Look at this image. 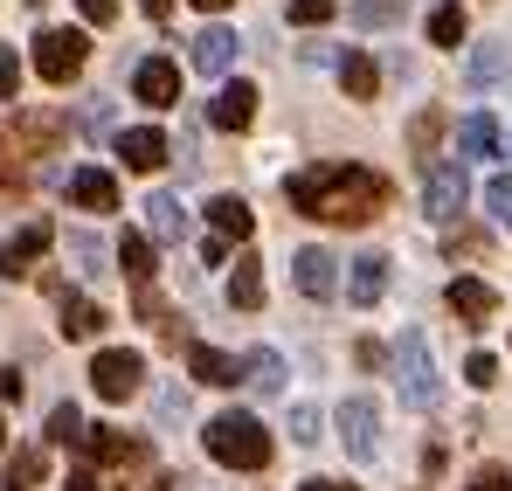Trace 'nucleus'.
I'll use <instances>...</instances> for the list:
<instances>
[{"label": "nucleus", "instance_id": "obj_39", "mask_svg": "<svg viewBox=\"0 0 512 491\" xmlns=\"http://www.w3.org/2000/svg\"><path fill=\"white\" fill-rule=\"evenodd\" d=\"M471 491H512V471L506 464H485V471L471 478Z\"/></svg>", "mask_w": 512, "mask_h": 491}, {"label": "nucleus", "instance_id": "obj_49", "mask_svg": "<svg viewBox=\"0 0 512 491\" xmlns=\"http://www.w3.org/2000/svg\"><path fill=\"white\" fill-rule=\"evenodd\" d=\"M28 7H42V0H28Z\"/></svg>", "mask_w": 512, "mask_h": 491}, {"label": "nucleus", "instance_id": "obj_26", "mask_svg": "<svg viewBox=\"0 0 512 491\" xmlns=\"http://www.w3.org/2000/svg\"><path fill=\"white\" fill-rule=\"evenodd\" d=\"M63 132H70V125H63L56 111H21V118H14V139H21V146H56Z\"/></svg>", "mask_w": 512, "mask_h": 491}, {"label": "nucleus", "instance_id": "obj_16", "mask_svg": "<svg viewBox=\"0 0 512 491\" xmlns=\"http://www.w3.org/2000/svg\"><path fill=\"white\" fill-rule=\"evenodd\" d=\"M70 201L90 208V215H104V208H118V180H111L104 166H77V173H70Z\"/></svg>", "mask_w": 512, "mask_h": 491}, {"label": "nucleus", "instance_id": "obj_8", "mask_svg": "<svg viewBox=\"0 0 512 491\" xmlns=\"http://www.w3.org/2000/svg\"><path fill=\"white\" fill-rule=\"evenodd\" d=\"M291 284H298L305 298H333V291H340V256H333V249H298V256H291Z\"/></svg>", "mask_w": 512, "mask_h": 491}, {"label": "nucleus", "instance_id": "obj_47", "mask_svg": "<svg viewBox=\"0 0 512 491\" xmlns=\"http://www.w3.org/2000/svg\"><path fill=\"white\" fill-rule=\"evenodd\" d=\"M194 7H201V14H222V7H229V0H194Z\"/></svg>", "mask_w": 512, "mask_h": 491}, {"label": "nucleus", "instance_id": "obj_43", "mask_svg": "<svg viewBox=\"0 0 512 491\" xmlns=\"http://www.w3.org/2000/svg\"><path fill=\"white\" fill-rule=\"evenodd\" d=\"M70 491H97V471H90V464H84V471H70Z\"/></svg>", "mask_w": 512, "mask_h": 491}, {"label": "nucleus", "instance_id": "obj_44", "mask_svg": "<svg viewBox=\"0 0 512 491\" xmlns=\"http://www.w3.org/2000/svg\"><path fill=\"white\" fill-rule=\"evenodd\" d=\"M298 491H360V485H333V478H305Z\"/></svg>", "mask_w": 512, "mask_h": 491}, {"label": "nucleus", "instance_id": "obj_25", "mask_svg": "<svg viewBox=\"0 0 512 491\" xmlns=\"http://www.w3.org/2000/svg\"><path fill=\"white\" fill-rule=\"evenodd\" d=\"M118 270H125L132 284H153V243H146L139 229H125V236H118Z\"/></svg>", "mask_w": 512, "mask_h": 491}, {"label": "nucleus", "instance_id": "obj_6", "mask_svg": "<svg viewBox=\"0 0 512 491\" xmlns=\"http://www.w3.org/2000/svg\"><path fill=\"white\" fill-rule=\"evenodd\" d=\"M84 56H90L84 28H42V42H35V70L49 83H70L84 70Z\"/></svg>", "mask_w": 512, "mask_h": 491}, {"label": "nucleus", "instance_id": "obj_22", "mask_svg": "<svg viewBox=\"0 0 512 491\" xmlns=\"http://www.w3.org/2000/svg\"><path fill=\"white\" fill-rule=\"evenodd\" d=\"M457 146H464L457 160H485V153H499V118H492V111H471L464 132H457Z\"/></svg>", "mask_w": 512, "mask_h": 491}, {"label": "nucleus", "instance_id": "obj_21", "mask_svg": "<svg viewBox=\"0 0 512 491\" xmlns=\"http://www.w3.org/2000/svg\"><path fill=\"white\" fill-rule=\"evenodd\" d=\"M77 450H90L97 464H139V457H146V443H132V436H118V429H84Z\"/></svg>", "mask_w": 512, "mask_h": 491}, {"label": "nucleus", "instance_id": "obj_36", "mask_svg": "<svg viewBox=\"0 0 512 491\" xmlns=\"http://www.w3.org/2000/svg\"><path fill=\"white\" fill-rule=\"evenodd\" d=\"M464 381H471V388H492V381H499V360H492V353H471V360H464Z\"/></svg>", "mask_w": 512, "mask_h": 491}, {"label": "nucleus", "instance_id": "obj_2", "mask_svg": "<svg viewBox=\"0 0 512 491\" xmlns=\"http://www.w3.org/2000/svg\"><path fill=\"white\" fill-rule=\"evenodd\" d=\"M201 436H208V457L229 464V471H263V464H270V429H263L256 415H243V409L215 415Z\"/></svg>", "mask_w": 512, "mask_h": 491}, {"label": "nucleus", "instance_id": "obj_33", "mask_svg": "<svg viewBox=\"0 0 512 491\" xmlns=\"http://www.w3.org/2000/svg\"><path fill=\"white\" fill-rule=\"evenodd\" d=\"M436 132H443V111H423V118L409 125V146H416L423 160H429V146H436Z\"/></svg>", "mask_w": 512, "mask_h": 491}, {"label": "nucleus", "instance_id": "obj_3", "mask_svg": "<svg viewBox=\"0 0 512 491\" xmlns=\"http://www.w3.org/2000/svg\"><path fill=\"white\" fill-rule=\"evenodd\" d=\"M395 381H402V402H409V409H436V402H443V374H436V353H429L423 332H402V346H395Z\"/></svg>", "mask_w": 512, "mask_h": 491}, {"label": "nucleus", "instance_id": "obj_32", "mask_svg": "<svg viewBox=\"0 0 512 491\" xmlns=\"http://www.w3.org/2000/svg\"><path fill=\"white\" fill-rule=\"evenodd\" d=\"M499 77H506V49H492V42L471 49V83H499Z\"/></svg>", "mask_w": 512, "mask_h": 491}, {"label": "nucleus", "instance_id": "obj_38", "mask_svg": "<svg viewBox=\"0 0 512 491\" xmlns=\"http://www.w3.org/2000/svg\"><path fill=\"white\" fill-rule=\"evenodd\" d=\"M14 90H21V56L0 42V97H14Z\"/></svg>", "mask_w": 512, "mask_h": 491}, {"label": "nucleus", "instance_id": "obj_7", "mask_svg": "<svg viewBox=\"0 0 512 491\" xmlns=\"http://www.w3.org/2000/svg\"><path fill=\"white\" fill-rule=\"evenodd\" d=\"M464 194H471L464 160H443V166H429V173H423V215H429V222H457Z\"/></svg>", "mask_w": 512, "mask_h": 491}, {"label": "nucleus", "instance_id": "obj_34", "mask_svg": "<svg viewBox=\"0 0 512 491\" xmlns=\"http://www.w3.org/2000/svg\"><path fill=\"white\" fill-rule=\"evenodd\" d=\"M333 7H340V0H291V21H298V28H319V21H333Z\"/></svg>", "mask_w": 512, "mask_h": 491}, {"label": "nucleus", "instance_id": "obj_37", "mask_svg": "<svg viewBox=\"0 0 512 491\" xmlns=\"http://www.w3.org/2000/svg\"><path fill=\"white\" fill-rule=\"evenodd\" d=\"M291 436H298V443H319V409H312V402L291 409Z\"/></svg>", "mask_w": 512, "mask_h": 491}, {"label": "nucleus", "instance_id": "obj_10", "mask_svg": "<svg viewBox=\"0 0 512 491\" xmlns=\"http://www.w3.org/2000/svg\"><path fill=\"white\" fill-rule=\"evenodd\" d=\"M450 312L464 319V326H485V319H499V291L485 284V277H450Z\"/></svg>", "mask_w": 512, "mask_h": 491}, {"label": "nucleus", "instance_id": "obj_46", "mask_svg": "<svg viewBox=\"0 0 512 491\" xmlns=\"http://www.w3.org/2000/svg\"><path fill=\"white\" fill-rule=\"evenodd\" d=\"M160 491H187V478H173V471H167V478H160Z\"/></svg>", "mask_w": 512, "mask_h": 491}, {"label": "nucleus", "instance_id": "obj_30", "mask_svg": "<svg viewBox=\"0 0 512 491\" xmlns=\"http://www.w3.org/2000/svg\"><path fill=\"white\" fill-rule=\"evenodd\" d=\"M485 208H492L499 229H512V173H492V180H485Z\"/></svg>", "mask_w": 512, "mask_h": 491}, {"label": "nucleus", "instance_id": "obj_23", "mask_svg": "<svg viewBox=\"0 0 512 491\" xmlns=\"http://www.w3.org/2000/svg\"><path fill=\"white\" fill-rule=\"evenodd\" d=\"M229 305L256 312L263 305V256H236V277H229Z\"/></svg>", "mask_w": 512, "mask_h": 491}, {"label": "nucleus", "instance_id": "obj_5", "mask_svg": "<svg viewBox=\"0 0 512 491\" xmlns=\"http://www.w3.org/2000/svg\"><path fill=\"white\" fill-rule=\"evenodd\" d=\"M139 374H146V360L125 353V346H104V353L90 360V388H97V402H132V395H139Z\"/></svg>", "mask_w": 512, "mask_h": 491}, {"label": "nucleus", "instance_id": "obj_4", "mask_svg": "<svg viewBox=\"0 0 512 491\" xmlns=\"http://www.w3.org/2000/svg\"><path fill=\"white\" fill-rule=\"evenodd\" d=\"M340 443L353 464H374L381 457V402L374 395H346L340 402Z\"/></svg>", "mask_w": 512, "mask_h": 491}, {"label": "nucleus", "instance_id": "obj_27", "mask_svg": "<svg viewBox=\"0 0 512 491\" xmlns=\"http://www.w3.org/2000/svg\"><path fill=\"white\" fill-rule=\"evenodd\" d=\"M340 83H346V97H360V104H367V97L381 90V70H374V56H360V49H353V56H340Z\"/></svg>", "mask_w": 512, "mask_h": 491}, {"label": "nucleus", "instance_id": "obj_48", "mask_svg": "<svg viewBox=\"0 0 512 491\" xmlns=\"http://www.w3.org/2000/svg\"><path fill=\"white\" fill-rule=\"evenodd\" d=\"M0 450H7V415H0Z\"/></svg>", "mask_w": 512, "mask_h": 491}, {"label": "nucleus", "instance_id": "obj_45", "mask_svg": "<svg viewBox=\"0 0 512 491\" xmlns=\"http://www.w3.org/2000/svg\"><path fill=\"white\" fill-rule=\"evenodd\" d=\"M139 7H146L153 21H167V14H173V0H139Z\"/></svg>", "mask_w": 512, "mask_h": 491}, {"label": "nucleus", "instance_id": "obj_29", "mask_svg": "<svg viewBox=\"0 0 512 491\" xmlns=\"http://www.w3.org/2000/svg\"><path fill=\"white\" fill-rule=\"evenodd\" d=\"M464 35H471L464 7H429V42H436V49H457Z\"/></svg>", "mask_w": 512, "mask_h": 491}, {"label": "nucleus", "instance_id": "obj_41", "mask_svg": "<svg viewBox=\"0 0 512 491\" xmlns=\"http://www.w3.org/2000/svg\"><path fill=\"white\" fill-rule=\"evenodd\" d=\"M478 249H485L478 229H457V236H450V256H478Z\"/></svg>", "mask_w": 512, "mask_h": 491}, {"label": "nucleus", "instance_id": "obj_17", "mask_svg": "<svg viewBox=\"0 0 512 491\" xmlns=\"http://www.w3.org/2000/svg\"><path fill=\"white\" fill-rule=\"evenodd\" d=\"M187 367H194V381H208V388H236V381H243V360L222 353V346H187Z\"/></svg>", "mask_w": 512, "mask_h": 491}, {"label": "nucleus", "instance_id": "obj_15", "mask_svg": "<svg viewBox=\"0 0 512 491\" xmlns=\"http://www.w3.org/2000/svg\"><path fill=\"white\" fill-rule=\"evenodd\" d=\"M381 291H388V256H353V270H346V298L367 312V305H381Z\"/></svg>", "mask_w": 512, "mask_h": 491}, {"label": "nucleus", "instance_id": "obj_13", "mask_svg": "<svg viewBox=\"0 0 512 491\" xmlns=\"http://www.w3.org/2000/svg\"><path fill=\"white\" fill-rule=\"evenodd\" d=\"M208 118H215V132H250L256 83H222V90H215V104H208Z\"/></svg>", "mask_w": 512, "mask_h": 491}, {"label": "nucleus", "instance_id": "obj_11", "mask_svg": "<svg viewBox=\"0 0 512 491\" xmlns=\"http://www.w3.org/2000/svg\"><path fill=\"white\" fill-rule=\"evenodd\" d=\"M56 243V229L49 222H28V229H14L7 243H0V277H28L35 270V256Z\"/></svg>", "mask_w": 512, "mask_h": 491}, {"label": "nucleus", "instance_id": "obj_9", "mask_svg": "<svg viewBox=\"0 0 512 491\" xmlns=\"http://www.w3.org/2000/svg\"><path fill=\"white\" fill-rule=\"evenodd\" d=\"M132 97H139V104H153V111L180 104V70H173L167 56H146V63L132 70Z\"/></svg>", "mask_w": 512, "mask_h": 491}, {"label": "nucleus", "instance_id": "obj_19", "mask_svg": "<svg viewBox=\"0 0 512 491\" xmlns=\"http://www.w3.org/2000/svg\"><path fill=\"white\" fill-rule=\"evenodd\" d=\"M56 298H63V339H97L104 332V305L97 298H77V291H63V284H49Z\"/></svg>", "mask_w": 512, "mask_h": 491}, {"label": "nucleus", "instance_id": "obj_24", "mask_svg": "<svg viewBox=\"0 0 512 491\" xmlns=\"http://www.w3.org/2000/svg\"><path fill=\"white\" fill-rule=\"evenodd\" d=\"M243 381H250L263 402H270V395H284V360H277L270 346H256L250 360H243Z\"/></svg>", "mask_w": 512, "mask_h": 491}, {"label": "nucleus", "instance_id": "obj_14", "mask_svg": "<svg viewBox=\"0 0 512 491\" xmlns=\"http://www.w3.org/2000/svg\"><path fill=\"white\" fill-rule=\"evenodd\" d=\"M236 49H243V42H236V28H201L187 56H194V70H201V77H222V70L236 63Z\"/></svg>", "mask_w": 512, "mask_h": 491}, {"label": "nucleus", "instance_id": "obj_35", "mask_svg": "<svg viewBox=\"0 0 512 491\" xmlns=\"http://www.w3.org/2000/svg\"><path fill=\"white\" fill-rule=\"evenodd\" d=\"M70 256H77V270H90V277L104 270V249H97V236H84V229L70 236Z\"/></svg>", "mask_w": 512, "mask_h": 491}, {"label": "nucleus", "instance_id": "obj_18", "mask_svg": "<svg viewBox=\"0 0 512 491\" xmlns=\"http://www.w3.org/2000/svg\"><path fill=\"white\" fill-rule=\"evenodd\" d=\"M208 229H215L222 243H243V236L256 229L250 201H243V194H215V201H208Z\"/></svg>", "mask_w": 512, "mask_h": 491}, {"label": "nucleus", "instance_id": "obj_1", "mask_svg": "<svg viewBox=\"0 0 512 491\" xmlns=\"http://www.w3.org/2000/svg\"><path fill=\"white\" fill-rule=\"evenodd\" d=\"M284 201L312 222H340V229H360L388 208V180L374 166H346V160H319V166H298L284 180Z\"/></svg>", "mask_w": 512, "mask_h": 491}, {"label": "nucleus", "instance_id": "obj_12", "mask_svg": "<svg viewBox=\"0 0 512 491\" xmlns=\"http://www.w3.org/2000/svg\"><path fill=\"white\" fill-rule=\"evenodd\" d=\"M167 132H153V125H132V132H118V160L132 166V173H160L167 166Z\"/></svg>", "mask_w": 512, "mask_h": 491}, {"label": "nucleus", "instance_id": "obj_31", "mask_svg": "<svg viewBox=\"0 0 512 491\" xmlns=\"http://www.w3.org/2000/svg\"><path fill=\"white\" fill-rule=\"evenodd\" d=\"M49 443H84V415L70 409V402L49 409Z\"/></svg>", "mask_w": 512, "mask_h": 491}, {"label": "nucleus", "instance_id": "obj_42", "mask_svg": "<svg viewBox=\"0 0 512 491\" xmlns=\"http://www.w3.org/2000/svg\"><path fill=\"white\" fill-rule=\"evenodd\" d=\"M77 7H84V21H111L118 14V0H77Z\"/></svg>", "mask_w": 512, "mask_h": 491}, {"label": "nucleus", "instance_id": "obj_20", "mask_svg": "<svg viewBox=\"0 0 512 491\" xmlns=\"http://www.w3.org/2000/svg\"><path fill=\"white\" fill-rule=\"evenodd\" d=\"M146 229H153L146 243H180V236H187V208H180V194H153V201H146Z\"/></svg>", "mask_w": 512, "mask_h": 491}, {"label": "nucleus", "instance_id": "obj_28", "mask_svg": "<svg viewBox=\"0 0 512 491\" xmlns=\"http://www.w3.org/2000/svg\"><path fill=\"white\" fill-rule=\"evenodd\" d=\"M42 471H49L42 443H21V450L7 457V491H28V485H42Z\"/></svg>", "mask_w": 512, "mask_h": 491}, {"label": "nucleus", "instance_id": "obj_40", "mask_svg": "<svg viewBox=\"0 0 512 491\" xmlns=\"http://www.w3.org/2000/svg\"><path fill=\"white\" fill-rule=\"evenodd\" d=\"M353 14H360L367 28H381V21H395V7H388V0H353Z\"/></svg>", "mask_w": 512, "mask_h": 491}]
</instances>
